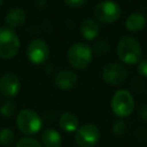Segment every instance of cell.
Masks as SVG:
<instances>
[{"mask_svg": "<svg viewBox=\"0 0 147 147\" xmlns=\"http://www.w3.org/2000/svg\"><path fill=\"white\" fill-rule=\"evenodd\" d=\"M28 60L36 65H41L47 62L49 57L48 44L42 39H33L29 42L26 47Z\"/></svg>", "mask_w": 147, "mask_h": 147, "instance_id": "cell-8", "label": "cell"}, {"mask_svg": "<svg viewBox=\"0 0 147 147\" xmlns=\"http://www.w3.org/2000/svg\"><path fill=\"white\" fill-rule=\"evenodd\" d=\"M139 118L144 122H147V103L144 105L139 110Z\"/></svg>", "mask_w": 147, "mask_h": 147, "instance_id": "cell-24", "label": "cell"}, {"mask_svg": "<svg viewBox=\"0 0 147 147\" xmlns=\"http://www.w3.org/2000/svg\"><path fill=\"white\" fill-rule=\"evenodd\" d=\"M101 77L108 85H119L127 77V70L124 64L118 62H111L103 67Z\"/></svg>", "mask_w": 147, "mask_h": 147, "instance_id": "cell-9", "label": "cell"}, {"mask_svg": "<svg viewBox=\"0 0 147 147\" xmlns=\"http://www.w3.org/2000/svg\"><path fill=\"white\" fill-rule=\"evenodd\" d=\"M16 140V136L13 130L9 127H2L0 130V145L2 146H10Z\"/></svg>", "mask_w": 147, "mask_h": 147, "instance_id": "cell-17", "label": "cell"}, {"mask_svg": "<svg viewBox=\"0 0 147 147\" xmlns=\"http://www.w3.org/2000/svg\"><path fill=\"white\" fill-rule=\"evenodd\" d=\"M67 60L72 68L77 70L85 69L93 60V51L86 42H75L68 48Z\"/></svg>", "mask_w": 147, "mask_h": 147, "instance_id": "cell-2", "label": "cell"}, {"mask_svg": "<svg viewBox=\"0 0 147 147\" xmlns=\"http://www.w3.org/2000/svg\"><path fill=\"white\" fill-rule=\"evenodd\" d=\"M3 2H5V0H0V8L3 6Z\"/></svg>", "mask_w": 147, "mask_h": 147, "instance_id": "cell-25", "label": "cell"}, {"mask_svg": "<svg viewBox=\"0 0 147 147\" xmlns=\"http://www.w3.org/2000/svg\"><path fill=\"white\" fill-rule=\"evenodd\" d=\"M15 147H41V145L33 138L30 137H25L18 140V142H16Z\"/></svg>", "mask_w": 147, "mask_h": 147, "instance_id": "cell-20", "label": "cell"}, {"mask_svg": "<svg viewBox=\"0 0 147 147\" xmlns=\"http://www.w3.org/2000/svg\"><path fill=\"white\" fill-rule=\"evenodd\" d=\"M146 25V17L141 13H132L125 20V28L131 32L141 31Z\"/></svg>", "mask_w": 147, "mask_h": 147, "instance_id": "cell-15", "label": "cell"}, {"mask_svg": "<svg viewBox=\"0 0 147 147\" xmlns=\"http://www.w3.org/2000/svg\"><path fill=\"white\" fill-rule=\"evenodd\" d=\"M63 2L70 8H79L84 6L87 2V0H63Z\"/></svg>", "mask_w": 147, "mask_h": 147, "instance_id": "cell-23", "label": "cell"}, {"mask_svg": "<svg viewBox=\"0 0 147 147\" xmlns=\"http://www.w3.org/2000/svg\"><path fill=\"white\" fill-rule=\"evenodd\" d=\"M109 48H110L109 42H108L107 40H105V39H100V40H98V41L93 45L92 51H93L95 54H98V55H103V54H106V53L109 51Z\"/></svg>", "mask_w": 147, "mask_h": 147, "instance_id": "cell-19", "label": "cell"}, {"mask_svg": "<svg viewBox=\"0 0 147 147\" xmlns=\"http://www.w3.org/2000/svg\"><path fill=\"white\" fill-rule=\"evenodd\" d=\"M94 17L102 23H114L119 20L122 9L118 3L111 0H103L95 5L93 10Z\"/></svg>", "mask_w": 147, "mask_h": 147, "instance_id": "cell-6", "label": "cell"}, {"mask_svg": "<svg viewBox=\"0 0 147 147\" xmlns=\"http://www.w3.org/2000/svg\"><path fill=\"white\" fill-rule=\"evenodd\" d=\"M21 82L13 72H6L0 77V93L6 98H14L18 94Z\"/></svg>", "mask_w": 147, "mask_h": 147, "instance_id": "cell-10", "label": "cell"}, {"mask_svg": "<svg viewBox=\"0 0 147 147\" xmlns=\"http://www.w3.org/2000/svg\"><path fill=\"white\" fill-rule=\"evenodd\" d=\"M53 83L57 88L68 91V90H72L74 87L77 86L78 77L72 70L62 69V70H59L57 72H55V75L53 76Z\"/></svg>", "mask_w": 147, "mask_h": 147, "instance_id": "cell-11", "label": "cell"}, {"mask_svg": "<svg viewBox=\"0 0 147 147\" xmlns=\"http://www.w3.org/2000/svg\"><path fill=\"white\" fill-rule=\"evenodd\" d=\"M18 130L25 136H33L40 131L42 121L40 116L32 109H22L16 117Z\"/></svg>", "mask_w": 147, "mask_h": 147, "instance_id": "cell-4", "label": "cell"}, {"mask_svg": "<svg viewBox=\"0 0 147 147\" xmlns=\"http://www.w3.org/2000/svg\"><path fill=\"white\" fill-rule=\"evenodd\" d=\"M116 54L118 59L125 64H138L142 56V48L136 38L125 36L118 40L116 46Z\"/></svg>", "mask_w": 147, "mask_h": 147, "instance_id": "cell-1", "label": "cell"}, {"mask_svg": "<svg viewBox=\"0 0 147 147\" xmlns=\"http://www.w3.org/2000/svg\"><path fill=\"white\" fill-rule=\"evenodd\" d=\"M41 142L44 147H61L62 137L54 129H46L41 133Z\"/></svg>", "mask_w": 147, "mask_h": 147, "instance_id": "cell-16", "label": "cell"}, {"mask_svg": "<svg viewBox=\"0 0 147 147\" xmlns=\"http://www.w3.org/2000/svg\"><path fill=\"white\" fill-rule=\"evenodd\" d=\"M26 22V13L23 8L21 7H14L10 10L7 11L5 16V23L6 26L10 29H16L22 26Z\"/></svg>", "mask_w": 147, "mask_h": 147, "instance_id": "cell-12", "label": "cell"}, {"mask_svg": "<svg viewBox=\"0 0 147 147\" xmlns=\"http://www.w3.org/2000/svg\"><path fill=\"white\" fill-rule=\"evenodd\" d=\"M20 38L13 29L0 26V59L9 60L15 57L20 51Z\"/></svg>", "mask_w": 147, "mask_h": 147, "instance_id": "cell-3", "label": "cell"}, {"mask_svg": "<svg viewBox=\"0 0 147 147\" xmlns=\"http://www.w3.org/2000/svg\"><path fill=\"white\" fill-rule=\"evenodd\" d=\"M126 124H125V122L124 121H122V119H118V121H116L114 124H113V132H114V134H116V136H123L125 132H126Z\"/></svg>", "mask_w": 147, "mask_h": 147, "instance_id": "cell-21", "label": "cell"}, {"mask_svg": "<svg viewBox=\"0 0 147 147\" xmlns=\"http://www.w3.org/2000/svg\"><path fill=\"white\" fill-rule=\"evenodd\" d=\"M16 113V103L11 100H6L0 106V114L3 117H11Z\"/></svg>", "mask_w": 147, "mask_h": 147, "instance_id": "cell-18", "label": "cell"}, {"mask_svg": "<svg viewBox=\"0 0 147 147\" xmlns=\"http://www.w3.org/2000/svg\"><path fill=\"white\" fill-rule=\"evenodd\" d=\"M80 34L86 40L95 39L100 33V25L93 18H86L80 23Z\"/></svg>", "mask_w": 147, "mask_h": 147, "instance_id": "cell-13", "label": "cell"}, {"mask_svg": "<svg viewBox=\"0 0 147 147\" xmlns=\"http://www.w3.org/2000/svg\"><path fill=\"white\" fill-rule=\"evenodd\" d=\"M78 124H79V121L74 113L65 111L60 116L59 125L63 131H65L68 133L76 132V130L78 129Z\"/></svg>", "mask_w": 147, "mask_h": 147, "instance_id": "cell-14", "label": "cell"}, {"mask_svg": "<svg viewBox=\"0 0 147 147\" xmlns=\"http://www.w3.org/2000/svg\"><path fill=\"white\" fill-rule=\"evenodd\" d=\"M113 113L118 117H127L134 109V99L127 90H118L111 99Z\"/></svg>", "mask_w": 147, "mask_h": 147, "instance_id": "cell-5", "label": "cell"}, {"mask_svg": "<svg viewBox=\"0 0 147 147\" xmlns=\"http://www.w3.org/2000/svg\"><path fill=\"white\" fill-rule=\"evenodd\" d=\"M137 71L140 76L147 77V57L139 61V63L137 65Z\"/></svg>", "mask_w": 147, "mask_h": 147, "instance_id": "cell-22", "label": "cell"}, {"mask_svg": "<svg viewBox=\"0 0 147 147\" xmlns=\"http://www.w3.org/2000/svg\"><path fill=\"white\" fill-rule=\"evenodd\" d=\"M100 137V130L94 124H84L75 132V141L79 147H95Z\"/></svg>", "mask_w": 147, "mask_h": 147, "instance_id": "cell-7", "label": "cell"}]
</instances>
